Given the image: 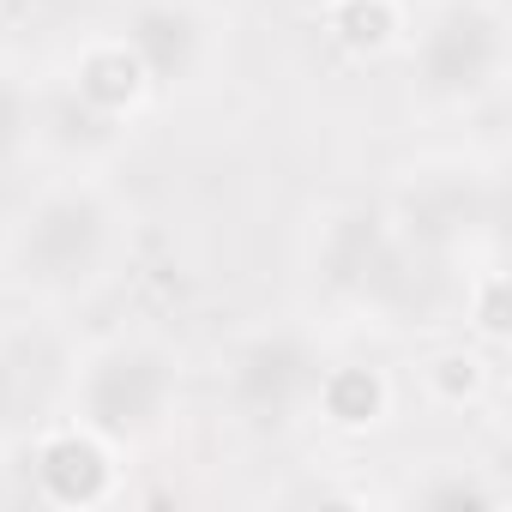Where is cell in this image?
<instances>
[{
  "label": "cell",
  "mask_w": 512,
  "mask_h": 512,
  "mask_svg": "<svg viewBox=\"0 0 512 512\" xmlns=\"http://www.w3.org/2000/svg\"><path fill=\"white\" fill-rule=\"evenodd\" d=\"M302 272L320 308L344 320H374L392 332H428L458 314L464 266L410 247L380 199H332L314 211L302 241Z\"/></svg>",
  "instance_id": "1"
},
{
  "label": "cell",
  "mask_w": 512,
  "mask_h": 512,
  "mask_svg": "<svg viewBox=\"0 0 512 512\" xmlns=\"http://www.w3.org/2000/svg\"><path fill=\"white\" fill-rule=\"evenodd\" d=\"M127 199L103 175H49L0 229V272L37 308H67L97 296L127 260Z\"/></svg>",
  "instance_id": "2"
},
{
  "label": "cell",
  "mask_w": 512,
  "mask_h": 512,
  "mask_svg": "<svg viewBox=\"0 0 512 512\" xmlns=\"http://www.w3.org/2000/svg\"><path fill=\"white\" fill-rule=\"evenodd\" d=\"M67 416L109 434L115 446H151L181 416V350L157 332H109L73 362Z\"/></svg>",
  "instance_id": "3"
},
{
  "label": "cell",
  "mask_w": 512,
  "mask_h": 512,
  "mask_svg": "<svg viewBox=\"0 0 512 512\" xmlns=\"http://www.w3.org/2000/svg\"><path fill=\"white\" fill-rule=\"evenodd\" d=\"M380 205L410 247L452 266L488 253L500 235V181L476 157H458V151L410 163Z\"/></svg>",
  "instance_id": "4"
},
{
  "label": "cell",
  "mask_w": 512,
  "mask_h": 512,
  "mask_svg": "<svg viewBox=\"0 0 512 512\" xmlns=\"http://www.w3.org/2000/svg\"><path fill=\"white\" fill-rule=\"evenodd\" d=\"M404 49L410 97L428 115H470L506 79V7L500 0H440Z\"/></svg>",
  "instance_id": "5"
},
{
  "label": "cell",
  "mask_w": 512,
  "mask_h": 512,
  "mask_svg": "<svg viewBox=\"0 0 512 512\" xmlns=\"http://www.w3.org/2000/svg\"><path fill=\"white\" fill-rule=\"evenodd\" d=\"M320 344L308 326L296 320H272V326H253L223 350L217 368V392L235 428L247 434H278L296 416H308V392L320 374Z\"/></svg>",
  "instance_id": "6"
},
{
  "label": "cell",
  "mask_w": 512,
  "mask_h": 512,
  "mask_svg": "<svg viewBox=\"0 0 512 512\" xmlns=\"http://www.w3.org/2000/svg\"><path fill=\"white\" fill-rule=\"evenodd\" d=\"M19 446H25L31 494L55 512H97V506H115L127 488V446L85 428L79 416H49Z\"/></svg>",
  "instance_id": "7"
},
{
  "label": "cell",
  "mask_w": 512,
  "mask_h": 512,
  "mask_svg": "<svg viewBox=\"0 0 512 512\" xmlns=\"http://www.w3.org/2000/svg\"><path fill=\"white\" fill-rule=\"evenodd\" d=\"M73 338L43 314L0 320V440H25L49 416L67 410L73 386Z\"/></svg>",
  "instance_id": "8"
},
{
  "label": "cell",
  "mask_w": 512,
  "mask_h": 512,
  "mask_svg": "<svg viewBox=\"0 0 512 512\" xmlns=\"http://www.w3.org/2000/svg\"><path fill=\"white\" fill-rule=\"evenodd\" d=\"M121 37L139 49L157 91H187L211 79L217 49H223V19L205 0H127Z\"/></svg>",
  "instance_id": "9"
},
{
  "label": "cell",
  "mask_w": 512,
  "mask_h": 512,
  "mask_svg": "<svg viewBox=\"0 0 512 512\" xmlns=\"http://www.w3.org/2000/svg\"><path fill=\"white\" fill-rule=\"evenodd\" d=\"M61 85H67L79 103H91L103 121H115V127H133V121L157 103V85H151L139 49H133L121 31L85 37V43L61 61Z\"/></svg>",
  "instance_id": "10"
},
{
  "label": "cell",
  "mask_w": 512,
  "mask_h": 512,
  "mask_svg": "<svg viewBox=\"0 0 512 512\" xmlns=\"http://www.w3.org/2000/svg\"><path fill=\"white\" fill-rule=\"evenodd\" d=\"M127 145V127L103 121L91 103H79L61 73L37 79V115H31V157L55 163V169H79V175H103V163Z\"/></svg>",
  "instance_id": "11"
},
{
  "label": "cell",
  "mask_w": 512,
  "mask_h": 512,
  "mask_svg": "<svg viewBox=\"0 0 512 512\" xmlns=\"http://www.w3.org/2000/svg\"><path fill=\"white\" fill-rule=\"evenodd\" d=\"M308 416L338 440H368L398 416V380L368 356L320 362L314 392H308Z\"/></svg>",
  "instance_id": "12"
},
{
  "label": "cell",
  "mask_w": 512,
  "mask_h": 512,
  "mask_svg": "<svg viewBox=\"0 0 512 512\" xmlns=\"http://www.w3.org/2000/svg\"><path fill=\"white\" fill-rule=\"evenodd\" d=\"M416 392H422V404H434L446 416H470L494 392V356L482 344H470L464 332L458 338H440L416 362Z\"/></svg>",
  "instance_id": "13"
},
{
  "label": "cell",
  "mask_w": 512,
  "mask_h": 512,
  "mask_svg": "<svg viewBox=\"0 0 512 512\" xmlns=\"http://www.w3.org/2000/svg\"><path fill=\"white\" fill-rule=\"evenodd\" d=\"M320 31L344 61H386L410 43V0H320Z\"/></svg>",
  "instance_id": "14"
},
{
  "label": "cell",
  "mask_w": 512,
  "mask_h": 512,
  "mask_svg": "<svg viewBox=\"0 0 512 512\" xmlns=\"http://www.w3.org/2000/svg\"><path fill=\"white\" fill-rule=\"evenodd\" d=\"M398 500H404V506H422V512H500V506H506V488L488 476V464H470V458H428V470L410 476Z\"/></svg>",
  "instance_id": "15"
},
{
  "label": "cell",
  "mask_w": 512,
  "mask_h": 512,
  "mask_svg": "<svg viewBox=\"0 0 512 512\" xmlns=\"http://www.w3.org/2000/svg\"><path fill=\"white\" fill-rule=\"evenodd\" d=\"M452 320H458L464 338L482 344L488 356L506 350V338H512V290H506V272H500V260H494V247L476 253V260H464V278H458V314H452Z\"/></svg>",
  "instance_id": "16"
},
{
  "label": "cell",
  "mask_w": 512,
  "mask_h": 512,
  "mask_svg": "<svg viewBox=\"0 0 512 512\" xmlns=\"http://www.w3.org/2000/svg\"><path fill=\"white\" fill-rule=\"evenodd\" d=\"M31 115H37V79L0 67V175L31 163Z\"/></svg>",
  "instance_id": "17"
}]
</instances>
